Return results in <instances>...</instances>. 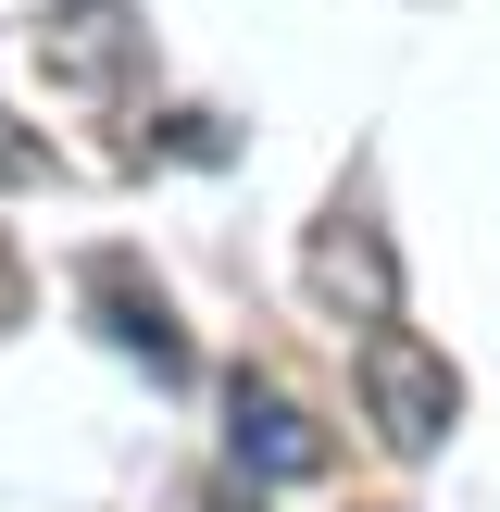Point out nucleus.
I'll list each match as a JSON object with an SVG mask.
<instances>
[{
	"label": "nucleus",
	"mask_w": 500,
	"mask_h": 512,
	"mask_svg": "<svg viewBox=\"0 0 500 512\" xmlns=\"http://www.w3.org/2000/svg\"><path fill=\"white\" fill-rule=\"evenodd\" d=\"M300 288H313L338 325H388L400 313V250H388V225H375L363 188H338L313 213V238H300Z\"/></svg>",
	"instance_id": "obj_2"
},
{
	"label": "nucleus",
	"mask_w": 500,
	"mask_h": 512,
	"mask_svg": "<svg viewBox=\"0 0 500 512\" xmlns=\"http://www.w3.org/2000/svg\"><path fill=\"white\" fill-rule=\"evenodd\" d=\"M225 450H238V475H313L325 463V425L300 413L275 375H238V388H225Z\"/></svg>",
	"instance_id": "obj_5"
},
{
	"label": "nucleus",
	"mask_w": 500,
	"mask_h": 512,
	"mask_svg": "<svg viewBox=\"0 0 500 512\" xmlns=\"http://www.w3.org/2000/svg\"><path fill=\"white\" fill-rule=\"evenodd\" d=\"M363 425H375V450H388V463H425V450L450 438V425H463V375H450V350H425L413 325H363Z\"/></svg>",
	"instance_id": "obj_1"
},
{
	"label": "nucleus",
	"mask_w": 500,
	"mask_h": 512,
	"mask_svg": "<svg viewBox=\"0 0 500 512\" xmlns=\"http://www.w3.org/2000/svg\"><path fill=\"white\" fill-rule=\"evenodd\" d=\"M75 288H88V325H100V338H113L125 363H150V388H188V338H175V300L150 288L125 250H88V275H75Z\"/></svg>",
	"instance_id": "obj_4"
},
{
	"label": "nucleus",
	"mask_w": 500,
	"mask_h": 512,
	"mask_svg": "<svg viewBox=\"0 0 500 512\" xmlns=\"http://www.w3.org/2000/svg\"><path fill=\"white\" fill-rule=\"evenodd\" d=\"M13 325H25V250L0 238V338H13Z\"/></svg>",
	"instance_id": "obj_6"
},
{
	"label": "nucleus",
	"mask_w": 500,
	"mask_h": 512,
	"mask_svg": "<svg viewBox=\"0 0 500 512\" xmlns=\"http://www.w3.org/2000/svg\"><path fill=\"white\" fill-rule=\"evenodd\" d=\"M138 50H150L138 0H50L38 13V75L63 100H113L125 75H138Z\"/></svg>",
	"instance_id": "obj_3"
}]
</instances>
